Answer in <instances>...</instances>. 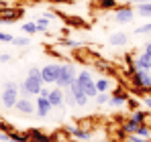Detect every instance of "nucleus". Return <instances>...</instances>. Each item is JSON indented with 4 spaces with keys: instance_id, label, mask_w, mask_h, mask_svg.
<instances>
[{
    "instance_id": "obj_41",
    "label": "nucleus",
    "mask_w": 151,
    "mask_h": 142,
    "mask_svg": "<svg viewBox=\"0 0 151 142\" xmlns=\"http://www.w3.org/2000/svg\"><path fill=\"white\" fill-rule=\"evenodd\" d=\"M49 94H51V89L47 87V85H43V89L39 92V95H41V97H49Z\"/></svg>"
},
{
    "instance_id": "obj_15",
    "label": "nucleus",
    "mask_w": 151,
    "mask_h": 142,
    "mask_svg": "<svg viewBox=\"0 0 151 142\" xmlns=\"http://www.w3.org/2000/svg\"><path fill=\"white\" fill-rule=\"evenodd\" d=\"M72 134V138H74L76 142H88L90 138H92V132L90 130H84V128H80L78 124H76V128L70 132Z\"/></svg>"
},
{
    "instance_id": "obj_28",
    "label": "nucleus",
    "mask_w": 151,
    "mask_h": 142,
    "mask_svg": "<svg viewBox=\"0 0 151 142\" xmlns=\"http://www.w3.org/2000/svg\"><path fill=\"white\" fill-rule=\"evenodd\" d=\"M94 99H96V104H98V106H104V104H108L110 95H108V92H98Z\"/></svg>"
},
{
    "instance_id": "obj_9",
    "label": "nucleus",
    "mask_w": 151,
    "mask_h": 142,
    "mask_svg": "<svg viewBox=\"0 0 151 142\" xmlns=\"http://www.w3.org/2000/svg\"><path fill=\"white\" fill-rule=\"evenodd\" d=\"M131 83L149 89L151 87V71L149 69H137L135 73H131Z\"/></svg>"
},
{
    "instance_id": "obj_24",
    "label": "nucleus",
    "mask_w": 151,
    "mask_h": 142,
    "mask_svg": "<svg viewBox=\"0 0 151 142\" xmlns=\"http://www.w3.org/2000/svg\"><path fill=\"white\" fill-rule=\"evenodd\" d=\"M12 45L14 47H27V45H31V37L25 35V37H14L12 39Z\"/></svg>"
},
{
    "instance_id": "obj_44",
    "label": "nucleus",
    "mask_w": 151,
    "mask_h": 142,
    "mask_svg": "<svg viewBox=\"0 0 151 142\" xmlns=\"http://www.w3.org/2000/svg\"><path fill=\"white\" fill-rule=\"evenodd\" d=\"M98 142H114V140H98Z\"/></svg>"
},
{
    "instance_id": "obj_36",
    "label": "nucleus",
    "mask_w": 151,
    "mask_h": 142,
    "mask_svg": "<svg viewBox=\"0 0 151 142\" xmlns=\"http://www.w3.org/2000/svg\"><path fill=\"white\" fill-rule=\"evenodd\" d=\"M61 45H63V47H78V43L72 41V39H61Z\"/></svg>"
},
{
    "instance_id": "obj_34",
    "label": "nucleus",
    "mask_w": 151,
    "mask_h": 142,
    "mask_svg": "<svg viewBox=\"0 0 151 142\" xmlns=\"http://www.w3.org/2000/svg\"><path fill=\"white\" fill-rule=\"evenodd\" d=\"M12 39H14V37L8 35V33H0V41H2V43H12Z\"/></svg>"
},
{
    "instance_id": "obj_16",
    "label": "nucleus",
    "mask_w": 151,
    "mask_h": 142,
    "mask_svg": "<svg viewBox=\"0 0 151 142\" xmlns=\"http://www.w3.org/2000/svg\"><path fill=\"white\" fill-rule=\"evenodd\" d=\"M135 67L137 69H149L151 71V55L149 53H139L137 57H135Z\"/></svg>"
},
{
    "instance_id": "obj_6",
    "label": "nucleus",
    "mask_w": 151,
    "mask_h": 142,
    "mask_svg": "<svg viewBox=\"0 0 151 142\" xmlns=\"http://www.w3.org/2000/svg\"><path fill=\"white\" fill-rule=\"evenodd\" d=\"M59 71H61V63H49V65L41 67L43 83H45V85H55V81H57V77H59Z\"/></svg>"
},
{
    "instance_id": "obj_31",
    "label": "nucleus",
    "mask_w": 151,
    "mask_h": 142,
    "mask_svg": "<svg viewBox=\"0 0 151 142\" xmlns=\"http://www.w3.org/2000/svg\"><path fill=\"white\" fill-rule=\"evenodd\" d=\"M125 142H149V140H147V138H141V136H137V134H127Z\"/></svg>"
},
{
    "instance_id": "obj_8",
    "label": "nucleus",
    "mask_w": 151,
    "mask_h": 142,
    "mask_svg": "<svg viewBox=\"0 0 151 142\" xmlns=\"http://www.w3.org/2000/svg\"><path fill=\"white\" fill-rule=\"evenodd\" d=\"M133 18H135V10L131 8V4L116 6V10H114V23L129 24V23H133Z\"/></svg>"
},
{
    "instance_id": "obj_5",
    "label": "nucleus",
    "mask_w": 151,
    "mask_h": 142,
    "mask_svg": "<svg viewBox=\"0 0 151 142\" xmlns=\"http://www.w3.org/2000/svg\"><path fill=\"white\" fill-rule=\"evenodd\" d=\"M143 114H145V110H133L131 116L123 122V132L125 134H135L137 128L143 124Z\"/></svg>"
},
{
    "instance_id": "obj_2",
    "label": "nucleus",
    "mask_w": 151,
    "mask_h": 142,
    "mask_svg": "<svg viewBox=\"0 0 151 142\" xmlns=\"http://www.w3.org/2000/svg\"><path fill=\"white\" fill-rule=\"evenodd\" d=\"M19 97H21L19 83H14V81H6V83H4V89H2V95H0V99H2V104H4V108L14 110V106H17Z\"/></svg>"
},
{
    "instance_id": "obj_35",
    "label": "nucleus",
    "mask_w": 151,
    "mask_h": 142,
    "mask_svg": "<svg viewBox=\"0 0 151 142\" xmlns=\"http://www.w3.org/2000/svg\"><path fill=\"white\" fill-rule=\"evenodd\" d=\"M0 130H2V132H8V134L12 132V128H10L8 122H4V120H0Z\"/></svg>"
},
{
    "instance_id": "obj_17",
    "label": "nucleus",
    "mask_w": 151,
    "mask_h": 142,
    "mask_svg": "<svg viewBox=\"0 0 151 142\" xmlns=\"http://www.w3.org/2000/svg\"><path fill=\"white\" fill-rule=\"evenodd\" d=\"M108 43L112 47H123V45L129 43V37H127V33H112L110 39H108Z\"/></svg>"
},
{
    "instance_id": "obj_20",
    "label": "nucleus",
    "mask_w": 151,
    "mask_h": 142,
    "mask_svg": "<svg viewBox=\"0 0 151 142\" xmlns=\"http://www.w3.org/2000/svg\"><path fill=\"white\" fill-rule=\"evenodd\" d=\"M137 14H139V16H143V18H151V2L137 4Z\"/></svg>"
},
{
    "instance_id": "obj_32",
    "label": "nucleus",
    "mask_w": 151,
    "mask_h": 142,
    "mask_svg": "<svg viewBox=\"0 0 151 142\" xmlns=\"http://www.w3.org/2000/svg\"><path fill=\"white\" fill-rule=\"evenodd\" d=\"M65 104H68V106H72V108H76V97H74V94L70 92V87L65 89Z\"/></svg>"
},
{
    "instance_id": "obj_12",
    "label": "nucleus",
    "mask_w": 151,
    "mask_h": 142,
    "mask_svg": "<svg viewBox=\"0 0 151 142\" xmlns=\"http://www.w3.org/2000/svg\"><path fill=\"white\" fill-rule=\"evenodd\" d=\"M25 134L29 136V142H55L51 134L43 132V130H39V128H29Z\"/></svg>"
},
{
    "instance_id": "obj_13",
    "label": "nucleus",
    "mask_w": 151,
    "mask_h": 142,
    "mask_svg": "<svg viewBox=\"0 0 151 142\" xmlns=\"http://www.w3.org/2000/svg\"><path fill=\"white\" fill-rule=\"evenodd\" d=\"M14 110H17L21 116H31V114H35V104L31 102V97H19Z\"/></svg>"
},
{
    "instance_id": "obj_23",
    "label": "nucleus",
    "mask_w": 151,
    "mask_h": 142,
    "mask_svg": "<svg viewBox=\"0 0 151 142\" xmlns=\"http://www.w3.org/2000/svg\"><path fill=\"white\" fill-rule=\"evenodd\" d=\"M21 28H23V33H25V35H29V37H33L35 33H39V31H37V23H35V21H29V23H25Z\"/></svg>"
},
{
    "instance_id": "obj_29",
    "label": "nucleus",
    "mask_w": 151,
    "mask_h": 142,
    "mask_svg": "<svg viewBox=\"0 0 151 142\" xmlns=\"http://www.w3.org/2000/svg\"><path fill=\"white\" fill-rule=\"evenodd\" d=\"M135 35H151V23H145L135 28Z\"/></svg>"
},
{
    "instance_id": "obj_4",
    "label": "nucleus",
    "mask_w": 151,
    "mask_h": 142,
    "mask_svg": "<svg viewBox=\"0 0 151 142\" xmlns=\"http://www.w3.org/2000/svg\"><path fill=\"white\" fill-rule=\"evenodd\" d=\"M76 81L84 87V92L88 94L90 99H92V97H96L98 89H96V81H94V77H92V73H90V71H80V73L76 75Z\"/></svg>"
},
{
    "instance_id": "obj_18",
    "label": "nucleus",
    "mask_w": 151,
    "mask_h": 142,
    "mask_svg": "<svg viewBox=\"0 0 151 142\" xmlns=\"http://www.w3.org/2000/svg\"><path fill=\"white\" fill-rule=\"evenodd\" d=\"M96 4L100 10H116L119 0H96Z\"/></svg>"
},
{
    "instance_id": "obj_43",
    "label": "nucleus",
    "mask_w": 151,
    "mask_h": 142,
    "mask_svg": "<svg viewBox=\"0 0 151 142\" xmlns=\"http://www.w3.org/2000/svg\"><path fill=\"white\" fill-rule=\"evenodd\" d=\"M143 51H145V53H149V55H151V43H147V45H145V49H143Z\"/></svg>"
},
{
    "instance_id": "obj_40",
    "label": "nucleus",
    "mask_w": 151,
    "mask_h": 142,
    "mask_svg": "<svg viewBox=\"0 0 151 142\" xmlns=\"http://www.w3.org/2000/svg\"><path fill=\"white\" fill-rule=\"evenodd\" d=\"M10 59H12V57H10L8 53H2V55H0V63H2V65H4V63H10Z\"/></svg>"
},
{
    "instance_id": "obj_42",
    "label": "nucleus",
    "mask_w": 151,
    "mask_h": 142,
    "mask_svg": "<svg viewBox=\"0 0 151 142\" xmlns=\"http://www.w3.org/2000/svg\"><path fill=\"white\" fill-rule=\"evenodd\" d=\"M51 4H72V0H47Z\"/></svg>"
},
{
    "instance_id": "obj_7",
    "label": "nucleus",
    "mask_w": 151,
    "mask_h": 142,
    "mask_svg": "<svg viewBox=\"0 0 151 142\" xmlns=\"http://www.w3.org/2000/svg\"><path fill=\"white\" fill-rule=\"evenodd\" d=\"M25 8L21 6H0V21L2 23H14L19 18H23Z\"/></svg>"
},
{
    "instance_id": "obj_25",
    "label": "nucleus",
    "mask_w": 151,
    "mask_h": 142,
    "mask_svg": "<svg viewBox=\"0 0 151 142\" xmlns=\"http://www.w3.org/2000/svg\"><path fill=\"white\" fill-rule=\"evenodd\" d=\"M8 142H29V136H27V134H21V132H17V130H12Z\"/></svg>"
},
{
    "instance_id": "obj_33",
    "label": "nucleus",
    "mask_w": 151,
    "mask_h": 142,
    "mask_svg": "<svg viewBox=\"0 0 151 142\" xmlns=\"http://www.w3.org/2000/svg\"><path fill=\"white\" fill-rule=\"evenodd\" d=\"M143 124L151 128V110H145V114H143Z\"/></svg>"
},
{
    "instance_id": "obj_3",
    "label": "nucleus",
    "mask_w": 151,
    "mask_h": 142,
    "mask_svg": "<svg viewBox=\"0 0 151 142\" xmlns=\"http://www.w3.org/2000/svg\"><path fill=\"white\" fill-rule=\"evenodd\" d=\"M76 75H78V69H76L74 63H61V71H59V77H57L55 85L61 87V89H68L76 81Z\"/></svg>"
},
{
    "instance_id": "obj_19",
    "label": "nucleus",
    "mask_w": 151,
    "mask_h": 142,
    "mask_svg": "<svg viewBox=\"0 0 151 142\" xmlns=\"http://www.w3.org/2000/svg\"><path fill=\"white\" fill-rule=\"evenodd\" d=\"M53 136V140L55 142H72L74 138H72V134L68 132V130H57L55 134H51Z\"/></svg>"
},
{
    "instance_id": "obj_22",
    "label": "nucleus",
    "mask_w": 151,
    "mask_h": 142,
    "mask_svg": "<svg viewBox=\"0 0 151 142\" xmlns=\"http://www.w3.org/2000/svg\"><path fill=\"white\" fill-rule=\"evenodd\" d=\"M35 23H37V31H39V33H43V35H47V31H49V26H51V23L47 21V18H43V16H39V18L35 21Z\"/></svg>"
},
{
    "instance_id": "obj_10",
    "label": "nucleus",
    "mask_w": 151,
    "mask_h": 142,
    "mask_svg": "<svg viewBox=\"0 0 151 142\" xmlns=\"http://www.w3.org/2000/svg\"><path fill=\"white\" fill-rule=\"evenodd\" d=\"M70 92L74 94V97H76V106H80V108H86L88 106V94L84 92V87L78 83V81H74L72 85H70Z\"/></svg>"
},
{
    "instance_id": "obj_14",
    "label": "nucleus",
    "mask_w": 151,
    "mask_h": 142,
    "mask_svg": "<svg viewBox=\"0 0 151 142\" xmlns=\"http://www.w3.org/2000/svg\"><path fill=\"white\" fill-rule=\"evenodd\" d=\"M49 102L53 108H63L65 106V89H61V87H53L49 94Z\"/></svg>"
},
{
    "instance_id": "obj_30",
    "label": "nucleus",
    "mask_w": 151,
    "mask_h": 142,
    "mask_svg": "<svg viewBox=\"0 0 151 142\" xmlns=\"http://www.w3.org/2000/svg\"><path fill=\"white\" fill-rule=\"evenodd\" d=\"M112 95H116V97H123V99H131V94H127L123 87H114V92H112Z\"/></svg>"
},
{
    "instance_id": "obj_38",
    "label": "nucleus",
    "mask_w": 151,
    "mask_h": 142,
    "mask_svg": "<svg viewBox=\"0 0 151 142\" xmlns=\"http://www.w3.org/2000/svg\"><path fill=\"white\" fill-rule=\"evenodd\" d=\"M27 75H33V77H39V75H41V67H31Z\"/></svg>"
},
{
    "instance_id": "obj_37",
    "label": "nucleus",
    "mask_w": 151,
    "mask_h": 142,
    "mask_svg": "<svg viewBox=\"0 0 151 142\" xmlns=\"http://www.w3.org/2000/svg\"><path fill=\"white\" fill-rule=\"evenodd\" d=\"M121 4H143V2H151V0H119Z\"/></svg>"
},
{
    "instance_id": "obj_11",
    "label": "nucleus",
    "mask_w": 151,
    "mask_h": 142,
    "mask_svg": "<svg viewBox=\"0 0 151 142\" xmlns=\"http://www.w3.org/2000/svg\"><path fill=\"white\" fill-rule=\"evenodd\" d=\"M51 102L49 97H41V95H37V99H35V114L39 116V118H47L51 112Z\"/></svg>"
},
{
    "instance_id": "obj_26",
    "label": "nucleus",
    "mask_w": 151,
    "mask_h": 142,
    "mask_svg": "<svg viewBox=\"0 0 151 142\" xmlns=\"http://www.w3.org/2000/svg\"><path fill=\"white\" fill-rule=\"evenodd\" d=\"M108 106H110V108H123V106H127V99H123V97H116V95H110Z\"/></svg>"
},
{
    "instance_id": "obj_1",
    "label": "nucleus",
    "mask_w": 151,
    "mask_h": 142,
    "mask_svg": "<svg viewBox=\"0 0 151 142\" xmlns=\"http://www.w3.org/2000/svg\"><path fill=\"white\" fill-rule=\"evenodd\" d=\"M43 77H33V75H27L25 81L19 83V92H21V97H31V95H39V92L43 89Z\"/></svg>"
},
{
    "instance_id": "obj_27",
    "label": "nucleus",
    "mask_w": 151,
    "mask_h": 142,
    "mask_svg": "<svg viewBox=\"0 0 151 142\" xmlns=\"http://www.w3.org/2000/svg\"><path fill=\"white\" fill-rule=\"evenodd\" d=\"M94 120L92 118H84V120H80V122H76L80 128H84V130H90V132H94V124H92Z\"/></svg>"
},
{
    "instance_id": "obj_39",
    "label": "nucleus",
    "mask_w": 151,
    "mask_h": 142,
    "mask_svg": "<svg viewBox=\"0 0 151 142\" xmlns=\"http://www.w3.org/2000/svg\"><path fill=\"white\" fill-rule=\"evenodd\" d=\"M141 104L147 108V110H151V95H143V99H141Z\"/></svg>"
},
{
    "instance_id": "obj_21",
    "label": "nucleus",
    "mask_w": 151,
    "mask_h": 142,
    "mask_svg": "<svg viewBox=\"0 0 151 142\" xmlns=\"http://www.w3.org/2000/svg\"><path fill=\"white\" fill-rule=\"evenodd\" d=\"M112 87V81L108 79V77H100V79H96V89L98 92H108Z\"/></svg>"
}]
</instances>
